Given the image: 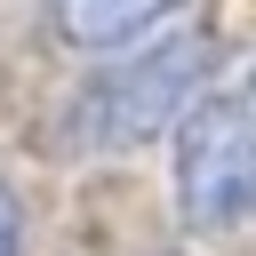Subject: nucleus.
<instances>
[{
	"label": "nucleus",
	"mask_w": 256,
	"mask_h": 256,
	"mask_svg": "<svg viewBox=\"0 0 256 256\" xmlns=\"http://www.w3.org/2000/svg\"><path fill=\"white\" fill-rule=\"evenodd\" d=\"M208 80V32H160L152 48H136V56H120V64H104V72H88L80 80V96L64 104V152H128V144H144V136H160L168 120H184V104H192V88Z\"/></svg>",
	"instance_id": "nucleus-1"
},
{
	"label": "nucleus",
	"mask_w": 256,
	"mask_h": 256,
	"mask_svg": "<svg viewBox=\"0 0 256 256\" xmlns=\"http://www.w3.org/2000/svg\"><path fill=\"white\" fill-rule=\"evenodd\" d=\"M176 208L192 232H232L256 208V72L176 128Z\"/></svg>",
	"instance_id": "nucleus-2"
},
{
	"label": "nucleus",
	"mask_w": 256,
	"mask_h": 256,
	"mask_svg": "<svg viewBox=\"0 0 256 256\" xmlns=\"http://www.w3.org/2000/svg\"><path fill=\"white\" fill-rule=\"evenodd\" d=\"M176 0H56V32L72 48H120L136 40L152 16H168Z\"/></svg>",
	"instance_id": "nucleus-3"
},
{
	"label": "nucleus",
	"mask_w": 256,
	"mask_h": 256,
	"mask_svg": "<svg viewBox=\"0 0 256 256\" xmlns=\"http://www.w3.org/2000/svg\"><path fill=\"white\" fill-rule=\"evenodd\" d=\"M16 240H24V216H16V192L0 184V256H16Z\"/></svg>",
	"instance_id": "nucleus-4"
}]
</instances>
